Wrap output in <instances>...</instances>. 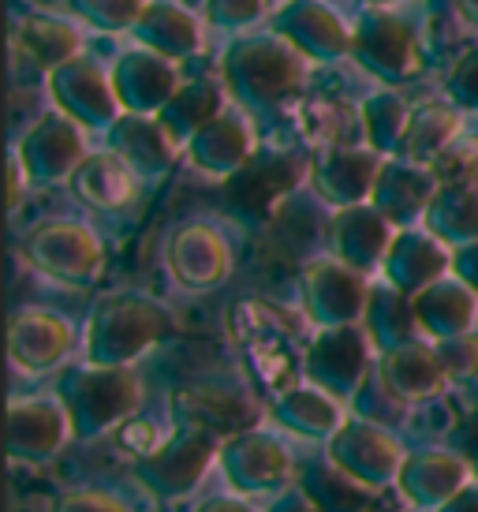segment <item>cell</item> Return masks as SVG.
I'll return each instance as SVG.
<instances>
[{
    "mask_svg": "<svg viewBox=\"0 0 478 512\" xmlns=\"http://www.w3.org/2000/svg\"><path fill=\"white\" fill-rule=\"evenodd\" d=\"M310 60L277 30L239 34L221 57V79L243 109L269 113L303 90Z\"/></svg>",
    "mask_w": 478,
    "mask_h": 512,
    "instance_id": "1",
    "label": "cell"
},
{
    "mask_svg": "<svg viewBox=\"0 0 478 512\" xmlns=\"http://www.w3.org/2000/svg\"><path fill=\"white\" fill-rule=\"evenodd\" d=\"M57 397L68 408L75 438L94 441L120 427L127 415L139 408L142 382L131 367H101V363L86 359L60 374Z\"/></svg>",
    "mask_w": 478,
    "mask_h": 512,
    "instance_id": "2",
    "label": "cell"
},
{
    "mask_svg": "<svg viewBox=\"0 0 478 512\" xmlns=\"http://www.w3.org/2000/svg\"><path fill=\"white\" fill-rule=\"evenodd\" d=\"M172 333V314L150 296L124 292L98 303L86 326V359L101 367H131Z\"/></svg>",
    "mask_w": 478,
    "mask_h": 512,
    "instance_id": "3",
    "label": "cell"
},
{
    "mask_svg": "<svg viewBox=\"0 0 478 512\" xmlns=\"http://www.w3.org/2000/svg\"><path fill=\"white\" fill-rule=\"evenodd\" d=\"M23 258L68 288H90L105 270V247L83 221H42L23 240Z\"/></svg>",
    "mask_w": 478,
    "mask_h": 512,
    "instance_id": "4",
    "label": "cell"
},
{
    "mask_svg": "<svg viewBox=\"0 0 478 512\" xmlns=\"http://www.w3.org/2000/svg\"><path fill=\"white\" fill-rule=\"evenodd\" d=\"M213 460H221V441L217 434L202 427H180L176 434L161 441L157 449L135 460V479H139L154 498L176 501L187 498L206 471L213 468Z\"/></svg>",
    "mask_w": 478,
    "mask_h": 512,
    "instance_id": "5",
    "label": "cell"
},
{
    "mask_svg": "<svg viewBox=\"0 0 478 512\" xmlns=\"http://www.w3.org/2000/svg\"><path fill=\"white\" fill-rule=\"evenodd\" d=\"M374 352L378 348L363 329V322L318 329V337L303 352V374H307L310 385L325 389L329 397L355 400V393L363 389V382L378 367Z\"/></svg>",
    "mask_w": 478,
    "mask_h": 512,
    "instance_id": "6",
    "label": "cell"
},
{
    "mask_svg": "<svg viewBox=\"0 0 478 512\" xmlns=\"http://www.w3.org/2000/svg\"><path fill=\"white\" fill-rule=\"evenodd\" d=\"M303 307L307 318L318 329L329 326H355L363 322L366 303H370V281L363 270L348 266L344 258L325 255L303 266Z\"/></svg>",
    "mask_w": 478,
    "mask_h": 512,
    "instance_id": "7",
    "label": "cell"
},
{
    "mask_svg": "<svg viewBox=\"0 0 478 512\" xmlns=\"http://www.w3.org/2000/svg\"><path fill=\"white\" fill-rule=\"evenodd\" d=\"M310 176V165L292 150H258L243 169L225 180V202L228 210L247 221H266L281 206L299 180Z\"/></svg>",
    "mask_w": 478,
    "mask_h": 512,
    "instance_id": "8",
    "label": "cell"
},
{
    "mask_svg": "<svg viewBox=\"0 0 478 512\" xmlns=\"http://www.w3.org/2000/svg\"><path fill=\"white\" fill-rule=\"evenodd\" d=\"M86 128L64 113H45L27 128L15 146V157L30 184H60L71 180L86 161Z\"/></svg>",
    "mask_w": 478,
    "mask_h": 512,
    "instance_id": "9",
    "label": "cell"
},
{
    "mask_svg": "<svg viewBox=\"0 0 478 512\" xmlns=\"http://www.w3.org/2000/svg\"><path fill=\"white\" fill-rule=\"evenodd\" d=\"M352 53L366 72H374L385 83H404L422 64L415 30L389 8H366L359 15L352 30Z\"/></svg>",
    "mask_w": 478,
    "mask_h": 512,
    "instance_id": "10",
    "label": "cell"
},
{
    "mask_svg": "<svg viewBox=\"0 0 478 512\" xmlns=\"http://www.w3.org/2000/svg\"><path fill=\"white\" fill-rule=\"evenodd\" d=\"M49 94H53L57 113L71 116L86 131H109L124 116L113 75L101 72L90 57H75L64 68L49 72Z\"/></svg>",
    "mask_w": 478,
    "mask_h": 512,
    "instance_id": "11",
    "label": "cell"
},
{
    "mask_svg": "<svg viewBox=\"0 0 478 512\" xmlns=\"http://www.w3.org/2000/svg\"><path fill=\"white\" fill-rule=\"evenodd\" d=\"M172 281L187 292H210L225 285L232 273V243L210 221H187L169 236L165 247Z\"/></svg>",
    "mask_w": 478,
    "mask_h": 512,
    "instance_id": "12",
    "label": "cell"
},
{
    "mask_svg": "<svg viewBox=\"0 0 478 512\" xmlns=\"http://www.w3.org/2000/svg\"><path fill=\"white\" fill-rule=\"evenodd\" d=\"M221 471L236 494H269L281 490L292 475V453L269 430H243L221 441Z\"/></svg>",
    "mask_w": 478,
    "mask_h": 512,
    "instance_id": "13",
    "label": "cell"
},
{
    "mask_svg": "<svg viewBox=\"0 0 478 512\" xmlns=\"http://www.w3.org/2000/svg\"><path fill=\"white\" fill-rule=\"evenodd\" d=\"M329 456H333L344 471H352L359 483H366L370 490H381V486L396 483L400 464H404L408 453H404L400 441L389 434V427L355 415V419H344V427L333 434Z\"/></svg>",
    "mask_w": 478,
    "mask_h": 512,
    "instance_id": "14",
    "label": "cell"
},
{
    "mask_svg": "<svg viewBox=\"0 0 478 512\" xmlns=\"http://www.w3.org/2000/svg\"><path fill=\"white\" fill-rule=\"evenodd\" d=\"M269 23V30L288 38L307 60L333 64L352 53V27L325 0H284L273 8Z\"/></svg>",
    "mask_w": 478,
    "mask_h": 512,
    "instance_id": "15",
    "label": "cell"
},
{
    "mask_svg": "<svg viewBox=\"0 0 478 512\" xmlns=\"http://www.w3.org/2000/svg\"><path fill=\"white\" fill-rule=\"evenodd\" d=\"M385 165V157L374 146L359 143H340V146H322V154L310 161V184L322 195L329 206H363L374 195L378 172Z\"/></svg>",
    "mask_w": 478,
    "mask_h": 512,
    "instance_id": "16",
    "label": "cell"
},
{
    "mask_svg": "<svg viewBox=\"0 0 478 512\" xmlns=\"http://www.w3.org/2000/svg\"><path fill=\"white\" fill-rule=\"evenodd\" d=\"M71 419L60 397H23L8 408V456L19 464H45L71 438Z\"/></svg>",
    "mask_w": 478,
    "mask_h": 512,
    "instance_id": "17",
    "label": "cell"
},
{
    "mask_svg": "<svg viewBox=\"0 0 478 512\" xmlns=\"http://www.w3.org/2000/svg\"><path fill=\"white\" fill-rule=\"evenodd\" d=\"M254 154H258V139H254V128L243 105H228L225 113L210 120L187 143V161L213 180H232Z\"/></svg>",
    "mask_w": 478,
    "mask_h": 512,
    "instance_id": "18",
    "label": "cell"
},
{
    "mask_svg": "<svg viewBox=\"0 0 478 512\" xmlns=\"http://www.w3.org/2000/svg\"><path fill=\"white\" fill-rule=\"evenodd\" d=\"M116 98L124 105V113H146L157 116L180 90V64L161 57L154 49H127L113 68Z\"/></svg>",
    "mask_w": 478,
    "mask_h": 512,
    "instance_id": "19",
    "label": "cell"
},
{
    "mask_svg": "<svg viewBox=\"0 0 478 512\" xmlns=\"http://www.w3.org/2000/svg\"><path fill=\"white\" fill-rule=\"evenodd\" d=\"M75 348V329L57 311L30 307L19 311L8 326V356L23 374H45L57 370Z\"/></svg>",
    "mask_w": 478,
    "mask_h": 512,
    "instance_id": "20",
    "label": "cell"
},
{
    "mask_svg": "<svg viewBox=\"0 0 478 512\" xmlns=\"http://www.w3.org/2000/svg\"><path fill=\"white\" fill-rule=\"evenodd\" d=\"M471 471H475V464H467L460 453L441 449V445H426V449L404 456L396 486L415 509L437 512L456 490H464L471 483Z\"/></svg>",
    "mask_w": 478,
    "mask_h": 512,
    "instance_id": "21",
    "label": "cell"
},
{
    "mask_svg": "<svg viewBox=\"0 0 478 512\" xmlns=\"http://www.w3.org/2000/svg\"><path fill=\"white\" fill-rule=\"evenodd\" d=\"M437 191H441V184H437L430 165H419V161H408V157H389L378 172L370 202L396 228H415L419 221H426V210L434 206Z\"/></svg>",
    "mask_w": 478,
    "mask_h": 512,
    "instance_id": "22",
    "label": "cell"
},
{
    "mask_svg": "<svg viewBox=\"0 0 478 512\" xmlns=\"http://www.w3.org/2000/svg\"><path fill=\"white\" fill-rule=\"evenodd\" d=\"M452 270V247L437 240L430 228H400L393 247L385 255L381 277L404 296H419L426 285H434Z\"/></svg>",
    "mask_w": 478,
    "mask_h": 512,
    "instance_id": "23",
    "label": "cell"
},
{
    "mask_svg": "<svg viewBox=\"0 0 478 512\" xmlns=\"http://www.w3.org/2000/svg\"><path fill=\"white\" fill-rule=\"evenodd\" d=\"M396 232L400 228L381 214L374 202H363V206H344L333 214L329 221V240H333V255L344 258L355 270H381L385 266V255L393 247Z\"/></svg>",
    "mask_w": 478,
    "mask_h": 512,
    "instance_id": "24",
    "label": "cell"
},
{
    "mask_svg": "<svg viewBox=\"0 0 478 512\" xmlns=\"http://www.w3.org/2000/svg\"><path fill=\"white\" fill-rule=\"evenodd\" d=\"M411 307H415V322L430 341L471 333L478 322V292L456 273L426 285L419 296H411Z\"/></svg>",
    "mask_w": 478,
    "mask_h": 512,
    "instance_id": "25",
    "label": "cell"
},
{
    "mask_svg": "<svg viewBox=\"0 0 478 512\" xmlns=\"http://www.w3.org/2000/svg\"><path fill=\"white\" fill-rule=\"evenodd\" d=\"M105 135H109V150L116 157H124L142 180L165 176L176 161V150H180V143L165 131V124L146 113H124Z\"/></svg>",
    "mask_w": 478,
    "mask_h": 512,
    "instance_id": "26",
    "label": "cell"
},
{
    "mask_svg": "<svg viewBox=\"0 0 478 512\" xmlns=\"http://www.w3.org/2000/svg\"><path fill=\"white\" fill-rule=\"evenodd\" d=\"M378 374H381V382L389 385L404 404L430 400L449 385V374L441 367L437 348L426 341H408V344L389 348V352H381Z\"/></svg>",
    "mask_w": 478,
    "mask_h": 512,
    "instance_id": "27",
    "label": "cell"
},
{
    "mask_svg": "<svg viewBox=\"0 0 478 512\" xmlns=\"http://www.w3.org/2000/svg\"><path fill=\"white\" fill-rule=\"evenodd\" d=\"M139 180L142 176L127 165L124 157H116L113 150H94V154H86V161L71 176V191L86 206L113 214V210H127L135 202Z\"/></svg>",
    "mask_w": 478,
    "mask_h": 512,
    "instance_id": "28",
    "label": "cell"
},
{
    "mask_svg": "<svg viewBox=\"0 0 478 512\" xmlns=\"http://www.w3.org/2000/svg\"><path fill=\"white\" fill-rule=\"evenodd\" d=\"M299 490L318 512H366L374 509V490L344 471L333 456H310L299 464Z\"/></svg>",
    "mask_w": 478,
    "mask_h": 512,
    "instance_id": "29",
    "label": "cell"
},
{
    "mask_svg": "<svg viewBox=\"0 0 478 512\" xmlns=\"http://www.w3.org/2000/svg\"><path fill=\"white\" fill-rule=\"evenodd\" d=\"M142 49H154L169 60H187L202 53V27L187 8H180L176 0H150L142 12L139 27H135Z\"/></svg>",
    "mask_w": 478,
    "mask_h": 512,
    "instance_id": "30",
    "label": "cell"
},
{
    "mask_svg": "<svg viewBox=\"0 0 478 512\" xmlns=\"http://www.w3.org/2000/svg\"><path fill=\"white\" fill-rule=\"evenodd\" d=\"M273 419L284 430H292L307 441H333L340 427H344V412L340 400L329 397L318 385H292L281 397L273 400Z\"/></svg>",
    "mask_w": 478,
    "mask_h": 512,
    "instance_id": "31",
    "label": "cell"
},
{
    "mask_svg": "<svg viewBox=\"0 0 478 512\" xmlns=\"http://www.w3.org/2000/svg\"><path fill=\"white\" fill-rule=\"evenodd\" d=\"M225 109H228L225 79H187L172 94L169 105L157 113V120L165 124V131H169L176 143L187 146L198 131L206 128L210 120H217Z\"/></svg>",
    "mask_w": 478,
    "mask_h": 512,
    "instance_id": "32",
    "label": "cell"
},
{
    "mask_svg": "<svg viewBox=\"0 0 478 512\" xmlns=\"http://www.w3.org/2000/svg\"><path fill=\"white\" fill-rule=\"evenodd\" d=\"M172 404H176V415L183 419V427H202L210 434H225V430L243 434V427L254 419L251 400L236 393V389H225V385L183 389V393H176Z\"/></svg>",
    "mask_w": 478,
    "mask_h": 512,
    "instance_id": "33",
    "label": "cell"
},
{
    "mask_svg": "<svg viewBox=\"0 0 478 512\" xmlns=\"http://www.w3.org/2000/svg\"><path fill=\"white\" fill-rule=\"evenodd\" d=\"M15 49L45 72H57L68 60L83 57V34L57 15H27L15 27Z\"/></svg>",
    "mask_w": 478,
    "mask_h": 512,
    "instance_id": "34",
    "label": "cell"
},
{
    "mask_svg": "<svg viewBox=\"0 0 478 512\" xmlns=\"http://www.w3.org/2000/svg\"><path fill=\"white\" fill-rule=\"evenodd\" d=\"M456 135H460V109L452 101H426L419 109H411L408 131H404V143L396 157L434 165L437 157L456 143Z\"/></svg>",
    "mask_w": 478,
    "mask_h": 512,
    "instance_id": "35",
    "label": "cell"
},
{
    "mask_svg": "<svg viewBox=\"0 0 478 512\" xmlns=\"http://www.w3.org/2000/svg\"><path fill=\"white\" fill-rule=\"evenodd\" d=\"M363 329L370 333L374 348L389 352L396 344L419 341V322H415V307H411V296H404L400 288H393L389 281L370 288V303H366L363 314Z\"/></svg>",
    "mask_w": 478,
    "mask_h": 512,
    "instance_id": "36",
    "label": "cell"
},
{
    "mask_svg": "<svg viewBox=\"0 0 478 512\" xmlns=\"http://www.w3.org/2000/svg\"><path fill=\"white\" fill-rule=\"evenodd\" d=\"M426 228L437 240L456 247L478 243V184H449L437 191L434 206L426 210Z\"/></svg>",
    "mask_w": 478,
    "mask_h": 512,
    "instance_id": "37",
    "label": "cell"
},
{
    "mask_svg": "<svg viewBox=\"0 0 478 512\" xmlns=\"http://www.w3.org/2000/svg\"><path fill=\"white\" fill-rule=\"evenodd\" d=\"M411 109L404 105V98L396 90H378L363 101L359 109V124H363L366 146H374L378 154H396L404 143L408 131Z\"/></svg>",
    "mask_w": 478,
    "mask_h": 512,
    "instance_id": "38",
    "label": "cell"
},
{
    "mask_svg": "<svg viewBox=\"0 0 478 512\" xmlns=\"http://www.w3.org/2000/svg\"><path fill=\"white\" fill-rule=\"evenodd\" d=\"M150 0H71V12L94 30H135Z\"/></svg>",
    "mask_w": 478,
    "mask_h": 512,
    "instance_id": "39",
    "label": "cell"
},
{
    "mask_svg": "<svg viewBox=\"0 0 478 512\" xmlns=\"http://www.w3.org/2000/svg\"><path fill=\"white\" fill-rule=\"evenodd\" d=\"M355 408H359V415L363 419H370V423H381V427H393L396 419L404 415V400L396 397L389 385L381 382V374H378V367H374V374L363 382V389L355 393Z\"/></svg>",
    "mask_w": 478,
    "mask_h": 512,
    "instance_id": "40",
    "label": "cell"
},
{
    "mask_svg": "<svg viewBox=\"0 0 478 512\" xmlns=\"http://www.w3.org/2000/svg\"><path fill=\"white\" fill-rule=\"evenodd\" d=\"M441 367L449 374V382H475L478 378V333H460V337H445L434 341Z\"/></svg>",
    "mask_w": 478,
    "mask_h": 512,
    "instance_id": "41",
    "label": "cell"
},
{
    "mask_svg": "<svg viewBox=\"0 0 478 512\" xmlns=\"http://www.w3.org/2000/svg\"><path fill=\"white\" fill-rule=\"evenodd\" d=\"M206 23L217 30H243L266 15V0H206Z\"/></svg>",
    "mask_w": 478,
    "mask_h": 512,
    "instance_id": "42",
    "label": "cell"
},
{
    "mask_svg": "<svg viewBox=\"0 0 478 512\" xmlns=\"http://www.w3.org/2000/svg\"><path fill=\"white\" fill-rule=\"evenodd\" d=\"M449 101L456 109H471L478 113V45L475 49H467L464 57L452 64L449 72Z\"/></svg>",
    "mask_w": 478,
    "mask_h": 512,
    "instance_id": "43",
    "label": "cell"
},
{
    "mask_svg": "<svg viewBox=\"0 0 478 512\" xmlns=\"http://www.w3.org/2000/svg\"><path fill=\"white\" fill-rule=\"evenodd\" d=\"M49 512H131V509H127V501H120L109 490H71V494L53 501Z\"/></svg>",
    "mask_w": 478,
    "mask_h": 512,
    "instance_id": "44",
    "label": "cell"
},
{
    "mask_svg": "<svg viewBox=\"0 0 478 512\" xmlns=\"http://www.w3.org/2000/svg\"><path fill=\"white\" fill-rule=\"evenodd\" d=\"M452 273L464 277L467 285L478 292V243H467V247H456V251H452Z\"/></svg>",
    "mask_w": 478,
    "mask_h": 512,
    "instance_id": "45",
    "label": "cell"
},
{
    "mask_svg": "<svg viewBox=\"0 0 478 512\" xmlns=\"http://www.w3.org/2000/svg\"><path fill=\"white\" fill-rule=\"evenodd\" d=\"M266 512H318V509L310 505V498L296 486V490H284V494H277V498L269 501Z\"/></svg>",
    "mask_w": 478,
    "mask_h": 512,
    "instance_id": "46",
    "label": "cell"
},
{
    "mask_svg": "<svg viewBox=\"0 0 478 512\" xmlns=\"http://www.w3.org/2000/svg\"><path fill=\"white\" fill-rule=\"evenodd\" d=\"M437 512H478V479L475 483H467L464 490H456Z\"/></svg>",
    "mask_w": 478,
    "mask_h": 512,
    "instance_id": "47",
    "label": "cell"
},
{
    "mask_svg": "<svg viewBox=\"0 0 478 512\" xmlns=\"http://www.w3.org/2000/svg\"><path fill=\"white\" fill-rule=\"evenodd\" d=\"M195 512H254V509L239 498H210V501H202Z\"/></svg>",
    "mask_w": 478,
    "mask_h": 512,
    "instance_id": "48",
    "label": "cell"
},
{
    "mask_svg": "<svg viewBox=\"0 0 478 512\" xmlns=\"http://www.w3.org/2000/svg\"><path fill=\"white\" fill-rule=\"evenodd\" d=\"M456 8H460V15H464L467 23L478 27V0H456Z\"/></svg>",
    "mask_w": 478,
    "mask_h": 512,
    "instance_id": "49",
    "label": "cell"
},
{
    "mask_svg": "<svg viewBox=\"0 0 478 512\" xmlns=\"http://www.w3.org/2000/svg\"><path fill=\"white\" fill-rule=\"evenodd\" d=\"M370 8H389V4H400V0H366Z\"/></svg>",
    "mask_w": 478,
    "mask_h": 512,
    "instance_id": "50",
    "label": "cell"
},
{
    "mask_svg": "<svg viewBox=\"0 0 478 512\" xmlns=\"http://www.w3.org/2000/svg\"><path fill=\"white\" fill-rule=\"evenodd\" d=\"M366 512H393V509H381V505H374V509H366Z\"/></svg>",
    "mask_w": 478,
    "mask_h": 512,
    "instance_id": "51",
    "label": "cell"
},
{
    "mask_svg": "<svg viewBox=\"0 0 478 512\" xmlns=\"http://www.w3.org/2000/svg\"><path fill=\"white\" fill-rule=\"evenodd\" d=\"M475 479H478V445H475Z\"/></svg>",
    "mask_w": 478,
    "mask_h": 512,
    "instance_id": "52",
    "label": "cell"
}]
</instances>
